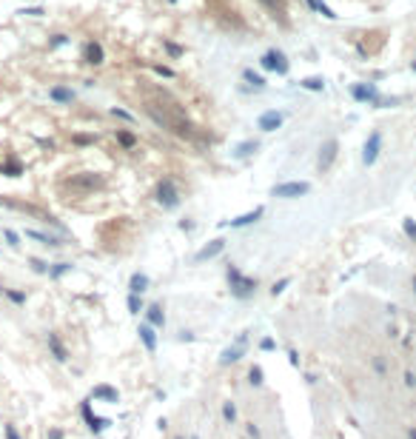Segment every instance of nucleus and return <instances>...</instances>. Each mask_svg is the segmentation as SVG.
I'll list each match as a JSON object with an SVG mask.
<instances>
[{
    "instance_id": "1",
    "label": "nucleus",
    "mask_w": 416,
    "mask_h": 439,
    "mask_svg": "<svg viewBox=\"0 0 416 439\" xmlns=\"http://www.w3.org/2000/svg\"><path fill=\"white\" fill-rule=\"evenodd\" d=\"M146 112L157 126L169 129V132L180 134V137H194V126L188 123V117H183L180 108H163V103H146Z\"/></svg>"
},
{
    "instance_id": "2",
    "label": "nucleus",
    "mask_w": 416,
    "mask_h": 439,
    "mask_svg": "<svg viewBox=\"0 0 416 439\" xmlns=\"http://www.w3.org/2000/svg\"><path fill=\"white\" fill-rule=\"evenodd\" d=\"M259 66H262L265 71H276V74H288V69H291L288 57H285L280 49H268V52L259 57Z\"/></svg>"
},
{
    "instance_id": "3",
    "label": "nucleus",
    "mask_w": 416,
    "mask_h": 439,
    "mask_svg": "<svg viewBox=\"0 0 416 439\" xmlns=\"http://www.w3.org/2000/svg\"><path fill=\"white\" fill-rule=\"evenodd\" d=\"M311 191V183H305V180H294V183H280L271 188V194L274 197H283V200H294V197H305V194Z\"/></svg>"
},
{
    "instance_id": "4",
    "label": "nucleus",
    "mask_w": 416,
    "mask_h": 439,
    "mask_svg": "<svg viewBox=\"0 0 416 439\" xmlns=\"http://www.w3.org/2000/svg\"><path fill=\"white\" fill-rule=\"evenodd\" d=\"M157 200L163 202V208H177L180 205V191H177V185L171 183L169 177L160 183V188H157Z\"/></svg>"
},
{
    "instance_id": "5",
    "label": "nucleus",
    "mask_w": 416,
    "mask_h": 439,
    "mask_svg": "<svg viewBox=\"0 0 416 439\" xmlns=\"http://www.w3.org/2000/svg\"><path fill=\"white\" fill-rule=\"evenodd\" d=\"M379 151H382V132H376V129H373V132L368 134V140H365L362 163H365V166H373V163H376V157H379Z\"/></svg>"
},
{
    "instance_id": "6",
    "label": "nucleus",
    "mask_w": 416,
    "mask_h": 439,
    "mask_svg": "<svg viewBox=\"0 0 416 439\" xmlns=\"http://www.w3.org/2000/svg\"><path fill=\"white\" fill-rule=\"evenodd\" d=\"M228 280H231V288H234V294H237V297H248L251 291L257 288V282L248 280L245 274H239L237 268H228Z\"/></svg>"
},
{
    "instance_id": "7",
    "label": "nucleus",
    "mask_w": 416,
    "mask_h": 439,
    "mask_svg": "<svg viewBox=\"0 0 416 439\" xmlns=\"http://www.w3.org/2000/svg\"><path fill=\"white\" fill-rule=\"evenodd\" d=\"M351 97H354L356 103H376L379 100V91L373 83H354L351 86Z\"/></svg>"
},
{
    "instance_id": "8",
    "label": "nucleus",
    "mask_w": 416,
    "mask_h": 439,
    "mask_svg": "<svg viewBox=\"0 0 416 439\" xmlns=\"http://www.w3.org/2000/svg\"><path fill=\"white\" fill-rule=\"evenodd\" d=\"M337 154H339V140H334V137H331V140H328L325 146L319 149V163H317V166H319V171H328V168L334 166V160H337Z\"/></svg>"
},
{
    "instance_id": "9",
    "label": "nucleus",
    "mask_w": 416,
    "mask_h": 439,
    "mask_svg": "<svg viewBox=\"0 0 416 439\" xmlns=\"http://www.w3.org/2000/svg\"><path fill=\"white\" fill-rule=\"evenodd\" d=\"M283 126V115L276 112V108H268V112H262L257 120V129H262V132H276Z\"/></svg>"
},
{
    "instance_id": "10",
    "label": "nucleus",
    "mask_w": 416,
    "mask_h": 439,
    "mask_svg": "<svg viewBox=\"0 0 416 439\" xmlns=\"http://www.w3.org/2000/svg\"><path fill=\"white\" fill-rule=\"evenodd\" d=\"M259 3H262L283 26H288V18H285V15H288V0H259Z\"/></svg>"
},
{
    "instance_id": "11",
    "label": "nucleus",
    "mask_w": 416,
    "mask_h": 439,
    "mask_svg": "<svg viewBox=\"0 0 416 439\" xmlns=\"http://www.w3.org/2000/svg\"><path fill=\"white\" fill-rule=\"evenodd\" d=\"M262 214H265V208H262V205H257L254 211H248V214H242V217L231 220V223H225V226H231V229H245V226H254Z\"/></svg>"
},
{
    "instance_id": "12",
    "label": "nucleus",
    "mask_w": 416,
    "mask_h": 439,
    "mask_svg": "<svg viewBox=\"0 0 416 439\" xmlns=\"http://www.w3.org/2000/svg\"><path fill=\"white\" fill-rule=\"evenodd\" d=\"M103 60H106L103 46H100L97 40H89V43H86V63H89V66H100Z\"/></svg>"
},
{
    "instance_id": "13",
    "label": "nucleus",
    "mask_w": 416,
    "mask_h": 439,
    "mask_svg": "<svg viewBox=\"0 0 416 439\" xmlns=\"http://www.w3.org/2000/svg\"><path fill=\"white\" fill-rule=\"evenodd\" d=\"M222 248H225V240H214V243H208L205 248H200V251H197V263H205V260L217 257Z\"/></svg>"
},
{
    "instance_id": "14",
    "label": "nucleus",
    "mask_w": 416,
    "mask_h": 439,
    "mask_svg": "<svg viewBox=\"0 0 416 439\" xmlns=\"http://www.w3.org/2000/svg\"><path fill=\"white\" fill-rule=\"evenodd\" d=\"M49 97H52L54 103H60V105H69L71 100H74V91L66 86H52V91H49Z\"/></svg>"
},
{
    "instance_id": "15",
    "label": "nucleus",
    "mask_w": 416,
    "mask_h": 439,
    "mask_svg": "<svg viewBox=\"0 0 416 439\" xmlns=\"http://www.w3.org/2000/svg\"><path fill=\"white\" fill-rule=\"evenodd\" d=\"M305 3H308L311 9L317 12V15H322V18H325V20H337V12L331 9L328 3H322V0H305Z\"/></svg>"
},
{
    "instance_id": "16",
    "label": "nucleus",
    "mask_w": 416,
    "mask_h": 439,
    "mask_svg": "<svg viewBox=\"0 0 416 439\" xmlns=\"http://www.w3.org/2000/svg\"><path fill=\"white\" fill-rule=\"evenodd\" d=\"M242 80H245L248 86H254L257 91H259V88H265V77H262V74H257L254 69H245V71H242Z\"/></svg>"
},
{
    "instance_id": "17",
    "label": "nucleus",
    "mask_w": 416,
    "mask_h": 439,
    "mask_svg": "<svg viewBox=\"0 0 416 439\" xmlns=\"http://www.w3.org/2000/svg\"><path fill=\"white\" fill-rule=\"evenodd\" d=\"M300 88H305V91H322V88H325V80L322 77H302Z\"/></svg>"
},
{
    "instance_id": "18",
    "label": "nucleus",
    "mask_w": 416,
    "mask_h": 439,
    "mask_svg": "<svg viewBox=\"0 0 416 439\" xmlns=\"http://www.w3.org/2000/svg\"><path fill=\"white\" fill-rule=\"evenodd\" d=\"M257 149H259V143H257V140H245V143H239V146H237L234 157H251V154H254Z\"/></svg>"
},
{
    "instance_id": "19",
    "label": "nucleus",
    "mask_w": 416,
    "mask_h": 439,
    "mask_svg": "<svg viewBox=\"0 0 416 439\" xmlns=\"http://www.w3.org/2000/svg\"><path fill=\"white\" fill-rule=\"evenodd\" d=\"M128 288H131V294H143V291L149 288V277H146V274H134L131 282H128Z\"/></svg>"
},
{
    "instance_id": "20",
    "label": "nucleus",
    "mask_w": 416,
    "mask_h": 439,
    "mask_svg": "<svg viewBox=\"0 0 416 439\" xmlns=\"http://www.w3.org/2000/svg\"><path fill=\"white\" fill-rule=\"evenodd\" d=\"M140 337H143V343H146L149 351L157 348V337H154V331H151V325H140Z\"/></svg>"
},
{
    "instance_id": "21",
    "label": "nucleus",
    "mask_w": 416,
    "mask_h": 439,
    "mask_svg": "<svg viewBox=\"0 0 416 439\" xmlns=\"http://www.w3.org/2000/svg\"><path fill=\"white\" fill-rule=\"evenodd\" d=\"M146 316H149L151 325H166V314H163V308H160V305H151L149 311H146Z\"/></svg>"
},
{
    "instance_id": "22",
    "label": "nucleus",
    "mask_w": 416,
    "mask_h": 439,
    "mask_svg": "<svg viewBox=\"0 0 416 439\" xmlns=\"http://www.w3.org/2000/svg\"><path fill=\"white\" fill-rule=\"evenodd\" d=\"M117 140H120L123 149H134V146H137V137H134L131 132H117Z\"/></svg>"
},
{
    "instance_id": "23",
    "label": "nucleus",
    "mask_w": 416,
    "mask_h": 439,
    "mask_svg": "<svg viewBox=\"0 0 416 439\" xmlns=\"http://www.w3.org/2000/svg\"><path fill=\"white\" fill-rule=\"evenodd\" d=\"M26 234H29L32 240H40L43 246H60V243H57L54 237H49V234H40V231H26Z\"/></svg>"
},
{
    "instance_id": "24",
    "label": "nucleus",
    "mask_w": 416,
    "mask_h": 439,
    "mask_svg": "<svg viewBox=\"0 0 416 439\" xmlns=\"http://www.w3.org/2000/svg\"><path fill=\"white\" fill-rule=\"evenodd\" d=\"M151 69L157 71L160 77H177V74H174V69H169V66H163V63H154Z\"/></svg>"
},
{
    "instance_id": "25",
    "label": "nucleus",
    "mask_w": 416,
    "mask_h": 439,
    "mask_svg": "<svg viewBox=\"0 0 416 439\" xmlns=\"http://www.w3.org/2000/svg\"><path fill=\"white\" fill-rule=\"evenodd\" d=\"M166 52H169L171 57H183V54H186V49H183V46H177V43H169V40H166Z\"/></svg>"
},
{
    "instance_id": "26",
    "label": "nucleus",
    "mask_w": 416,
    "mask_h": 439,
    "mask_svg": "<svg viewBox=\"0 0 416 439\" xmlns=\"http://www.w3.org/2000/svg\"><path fill=\"white\" fill-rule=\"evenodd\" d=\"M128 311H131V314H140L143 311V302L137 299V294H128Z\"/></svg>"
},
{
    "instance_id": "27",
    "label": "nucleus",
    "mask_w": 416,
    "mask_h": 439,
    "mask_svg": "<svg viewBox=\"0 0 416 439\" xmlns=\"http://www.w3.org/2000/svg\"><path fill=\"white\" fill-rule=\"evenodd\" d=\"M94 396H106V399H111V402H114V399H117V391H111V388L103 385V388H97V391H94Z\"/></svg>"
},
{
    "instance_id": "28",
    "label": "nucleus",
    "mask_w": 416,
    "mask_h": 439,
    "mask_svg": "<svg viewBox=\"0 0 416 439\" xmlns=\"http://www.w3.org/2000/svg\"><path fill=\"white\" fill-rule=\"evenodd\" d=\"M66 40H69V35H54L52 40H49V49H60Z\"/></svg>"
},
{
    "instance_id": "29",
    "label": "nucleus",
    "mask_w": 416,
    "mask_h": 439,
    "mask_svg": "<svg viewBox=\"0 0 416 439\" xmlns=\"http://www.w3.org/2000/svg\"><path fill=\"white\" fill-rule=\"evenodd\" d=\"M111 115H114V117H120V120H134V115H128L125 108H117V105L111 108Z\"/></svg>"
},
{
    "instance_id": "30",
    "label": "nucleus",
    "mask_w": 416,
    "mask_h": 439,
    "mask_svg": "<svg viewBox=\"0 0 416 439\" xmlns=\"http://www.w3.org/2000/svg\"><path fill=\"white\" fill-rule=\"evenodd\" d=\"M405 234L416 240V223H413V220H405Z\"/></svg>"
},
{
    "instance_id": "31",
    "label": "nucleus",
    "mask_w": 416,
    "mask_h": 439,
    "mask_svg": "<svg viewBox=\"0 0 416 439\" xmlns=\"http://www.w3.org/2000/svg\"><path fill=\"white\" fill-rule=\"evenodd\" d=\"M74 143L86 146V143H94V137H86V134H74Z\"/></svg>"
},
{
    "instance_id": "32",
    "label": "nucleus",
    "mask_w": 416,
    "mask_h": 439,
    "mask_svg": "<svg viewBox=\"0 0 416 439\" xmlns=\"http://www.w3.org/2000/svg\"><path fill=\"white\" fill-rule=\"evenodd\" d=\"M69 268H71L69 263H60V265H57V268H54L52 274H54V277H60V274H63V271H69Z\"/></svg>"
},
{
    "instance_id": "33",
    "label": "nucleus",
    "mask_w": 416,
    "mask_h": 439,
    "mask_svg": "<svg viewBox=\"0 0 416 439\" xmlns=\"http://www.w3.org/2000/svg\"><path fill=\"white\" fill-rule=\"evenodd\" d=\"M288 282H291V280L285 277V280H283V282H276V285H274V288H271V291H274V294H280V291H285V285H288Z\"/></svg>"
},
{
    "instance_id": "34",
    "label": "nucleus",
    "mask_w": 416,
    "mask_h": 439,
    "mask_svg": "<svg viewBox=\"0 0 416 439\" xmlns=\"http://www.w3.org/2000/svg\"><path fill=\"white\" fill-rule=\"evenodd\" d=\"M6 240H9V246H20V243H18V234H15V231H6Z\"/></svg>"
},
{
    "instance_id": "35",
    "label": "nucleus",
    "mask_w": 416,
    "mask_h": 439,
    "mask_svg": "<svg viewBox=\"0 0 416 439\" xmlns=\"http://www.w3.org/2000/svg\"><path fill=\"white\" fill-rule=\"evenodd\" d=\"M20 15H32V18H37V15H43V9H23Z\"/></svg>"
},
{
    "instance_id": "36",
    "label": "nucleus",
    "mask_w": 416,
    "mask_h": 439,
    "mask_svg": "<svg viewBox=\"0 0 416 439\" xmlns=\"http://www.w3.org/2000/svg\"><path fill=\"white\" fill-rule=\"evenodd\" d=\"M6 294H9V297L15 299V302H23V294H18V291H6Z\"/></svg>"
},
{
    "instance_id": "37",
    "label": "nucleus",
    "mask_w": 416,
    "mask_h": 439,
    "mask_svg": "<svg viewBox=\"0 0 416 439\" xmlns=\"http://www.w3.org/2000/svg\"><path fill=\"white\" fill-rule=\"evenodd\" d=\"M410 69H413V71H416V60H413V66H410Z\"/></svg>"
},
{
    "instance_id": "38",
    "label": "nucleus",
    "mask_w": 416,
    "mask_h": 439,
    "mask_svg": "<svg viewBox=\"0 0 416 439\" xmlns=\"http://www.w3.org/2000/svg\"><path fill=\"white\" fill-rule=\"evenodd\" d=\"M169 3H177V0H169Z\"/></svg>"
}]
</instances>
